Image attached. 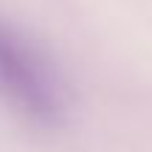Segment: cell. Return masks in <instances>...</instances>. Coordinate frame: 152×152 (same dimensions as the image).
Wrapping results in <instances>:
<instances>
[{
    "instance_id": "cell-1",
    "label": "cell",
    "mask_w": 152,
    "mask_h": 152,
    "mask_svg": "<svg viewBox=\"0 0 152 152\" xmlns=\"http://www.w3.org/2000/svg\"><path fill=\"white\" fill-rule=\"evenodd\" d=\"M71 87L51 54L0 14V104L39 130H56L71 115Z\"/></svg>"
}]
</instances>
